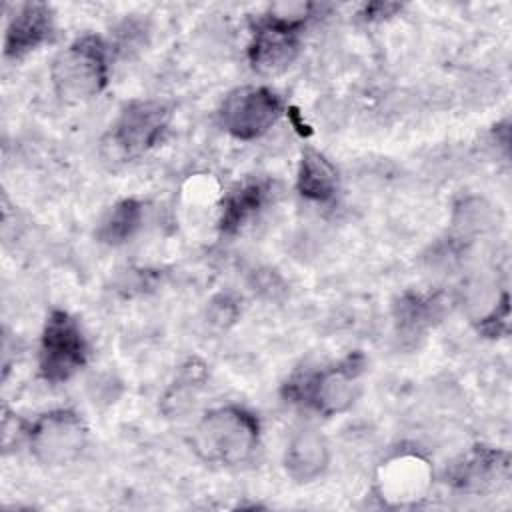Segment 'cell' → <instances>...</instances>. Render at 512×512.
Returning <instances> with one entry per match:
<instances>
[{
	"instance_id": "7a4b0ae2",
	"label": "cell",
	"mask_w": 512,
	"mask_h": 512,
	"mask_svg": "<svg viewBox=\"0 0 512 512\" xmlns=\"http://www.w3.org/2000/svg\"><path fill=\"white\" fill-rule=\"evenodd\" d=\"M110 80V48L96 34H82L62 48L50 66L56 96L68 104L102 94Z\"/></svg>"
},
{
	"instance_id": "ba28073f",
	"label": "cell",
	"mask_w": 512,
	"mask_h": 512,
	"mask_svg": "<svg viewBox=\"0 0 512 512\" xmlns=\"http://www.w3.org/2000/svg\"><path fill=\"white\" fill-rule=\"evenodd\" d=\"M282 100L268 86H242L232 90L220 106V124L236 140L262 138L282 116Z\"/></svg>"
},
{
	"instance_id": "8992f818",
	"label": "cell",
	"mask_w": 512,
	"mask_h": 512,
	"mask_svg": "<svg viewBox=\"0 0 512 512\" xmlns=\"http://www.w3.org/2000/svg\"><path fill=\"white\" fill-rule=\"evenodd\" d=\"M88 340L78 320L54 308L44 322L38 346V372L50 384L74 378L88 362Z\"/></svg>"
},
{
	"instance_id": "4fadbf2b",
	"label": "cell",
	"mask_w": 512,
	"mask_h": 512,
	"mask_svg": "<svg viewBox=\"0 0 512 512\" xmlns=\"http://www.w3.org/2000/svg\"><path fill=\"white\" fill-rule=\"evenodd\" d=\"M270 184L264 180H246L226 192L218 202V228L222 234L240 232L266 206Z\"/></svg>"
},
{
	"instance_id": "8fae6325",
	"label": "cell",
	"mask_w": 512,
	"mask_h": 512,
	"mask_svg": "<svg viewBox=\"0 0 512 512\" xmlns=\"http://www.w3.org/2000/svg\"><path fill=\"white\" fill-rule=\"evenodd\" d=\"M330 458L328 438L316 428H302L288 440L282 466L294 484H310L328 470Z\"/></svg>"
},
{
	"instance_id": "ac0fdd59",
	"label": "cell",
	"mask_w": 512,
	"mask_h": 512,
	"mask_svg": "<svg viewBox=\"0 0 512 512\" xmlns=\"http://www.w3.org/2000/svg\"><path fill=\"white\" fill-rule=\"evenodd\" d=\"M316 4L314 2H304V0H284V2H274L266 8V12L262 14V18L276 22L280 26L292 28L302 32V28L306 26V22L314 16L316 12Z\"/></svg>"
},
{
	"instance_id": "3957f363",
	"label": "cell",
	"mask_w": 512,
	"mask_h": 512,
	"mask_svg": "<svg viewBox=\"0 0 512 512\" xmlns=\"http://www.w3.org/2000/svg\"><path fill=\"white\" fill-rule=\"evenodd\" d=\"M364 372V356L354 352L340 362L304 372L290 378L282 392L290 402L302 404L320 416H338L348 412L360 394V376Z\"/></svg>"
},
{
	"instance_id": "d6986e66",
	"label": "cell",
	"mask_w": 512,
	"mask_h": 512,
	"mask_svg": "<svg viewBox=\"0 0 512 512\" xmlns=\"http://www.w3.org/2000/svg\"><path fill=\"white\" fill-rule=\"evenodd\" d=\"M402 6L400 4H394V2H372V4H366L364 6V12L362 16L366 20H382V18H388L392 16L394 12H398Z\"/></svg>"
},
{
	"instance_id": "9c48e42d",
	"label": "cell",
	"mask_w": 512,
	"mask_h": 512,
	"mask_svg": "<svg viewBox=\"0 0 512 512\" xmlns=\"http://www.w3.org/2000/svg\"><path fill=\"white\" fill-rule=\"evenodd\" d=\"M300 52V32L256 18L248 44L250 68L260 76H276L286 72Z\"/></svg>"
},
{
	"instance_id": "e0dca14e",
	"label": "cell",
	"mask_w": 512,
	"mask_h": 512,
	"mask_svg": "<svg viewBox=\"0 0 512 512\" xmlns=\"http://www.w3.org/2000/svg\"><path fill=\"white\" fill-rule=\"evenodd\" d=\"M452 224L460 236H474L492 224V208L482 198H466L454 208Z\"/></svg>"
},
{
	"instance_id": "52a82bcc",
	"label": "cell",
	"mask_w": 512,
	"mask_h": 512,
	"mask_svg": "<svg viewBox=\"0 0 512 512\" xmlns=\"http://www.w3.org/2000/svg\"><path fill=\"white\" fill-rule=\"evenodd\" d=\"M434 484L432 462L418 450H398L384 458L374 474V492L388 508L418 506Z\"/></svg>"
},
{
	"instance_id": "5bb4252c",
	"label": "cell",
	"mask_w": 512,
	"mask_h": 512,
	"mask_svg": "<svg viewBox=\"0 0 512 512\" xmlns=\"http://www.w3.org/2000/svg\"><path fill=\"white\" fill-rule=\"evenodd\" d=\"M340 176L332 160L316 148H304L296 170V190L312 202H328L336 196Z\"/></svg>"
},
{
	"instance_id": "30bf717a",
	"label": "cell",
	"mask_w": 512,
	"mask_h": 512,
	"mask_svg": "<svg viewBox=\"0 0 512 512\" xmlns=\"http://www.w3.org/2000/svg\"><path fill=\"white\" fill-rule=\"evenodd\" d=\"M54 34V12L44 2H22L12 8L4 28V58L22 60Z\"/></svg>"
},
{
	"instance_id": "9a60e30c",
	"label": "cell",
	"mask_w": 512,
	"mask_h": 512,
	"mask_svg": "<svg viewBox=\"0 0 512 512\" xmlns=\"http://www.w3.org/2000/svg\"><path fill=\"white\" fill-rule=\"evenodd\" d=\"M144 222V202L138 198H122L114 202L96 226V238L108 246L130 242Z\"/></svg>"
},
{
	"instance_id": "6da1fadb",
	"label": "cell",
	"mask_w": 512,
	"mask_h": 512,
	"mask_svg": "<svg viewBox=\"0 0 512 512\" xmlns=\"http://www.w3.org/2000/svg\"><path fill=\"white\" fill-rule=\"evenodd\" d=\"M260 434L262 426L252 410L240 404H224L200 416L192 430V450L208 464L238 466L252 458Z\"/></svg>"
},
{
	"instance_id": "277c9868",
	"label": "cell",
	"mask_w": 512,
	"mask_h": 512,
	"mask_svg": "<svg viewBox=\"0 0 512 512\" xmlns=\"http://www.w3.org/2000/svg\"><path fill=\"white\" fill-rule=\"evenodd\" d=\"M22 434L30 456L48 468L72 464L88 444V426L72 408H52L42 412Z\"/></svg>"
},
{
	"instance_id": "7c38bea8",
	"label": "cell",
	"mask_w": 512,
	"mask_h": 512,
	"mask_svg": "<svg viewBox=\"0 0 512 512\" xmlns=\"http://www.w3.org/2000/svg\"><path fill=\"white\" fill-rule=\"evenodd\" d=\"M508 468V452L476 446L458 464H454L450 482L454 488L464 492H482L504 482L508 478Z\"/></svg>"
},
{
	"instance_id": "2e32d148",
	"label": "cell",
	"mask_w": 512,
	"mask_h": 512,
	"mask_svg": "<svg viewBox=\"0 0 512 512\" xmlns=\"http://www.w3.org/2000/svg\"><path fill=\"white\" fill-rule=\"evenodd\" d=\"M440 302L434 296L404 294L396 304V324L402 332L420 334L438 316Z\"/></svg>"
},
{
	"instance_id": "5b68a950",
	"label": "cell",
	"mask_w": 512,
	"mask_h": 512,
	"mask_svg": "<svg viewBox=\"0 0 512 512\" xmlns=\"http://www.w3.org/2000/svg\"><path fill=\"white\" fill-rule=\"evenodd\" d=\"M172 120V108L164 100L138 98L124 104L112 122L104 148L112 158L134 160L152 150L168 130Z\"/></svg>"
}]
</instances>
